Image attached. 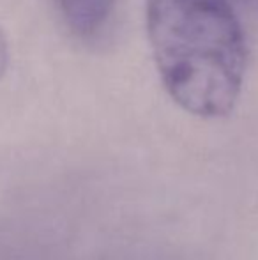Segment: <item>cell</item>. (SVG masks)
Here are the masks:
<instances>
[{"mask_svg":"<svg viewBox=\"0 0 258 260\" xmlns=\"http://www.w3.org/2000/svg\"><path fill=\"white\" fill-rule=\"evenodd\" d=\"M145 25L165 90L190 115L223 119L244 83L246 38L228 0H145Z\"/></svg>","mask_w":258,"mask_h":260,"instance_id":"obj_1","label":"cell"},{"mask_svg":"<svg viewBox=\"0 0 258 260\" xmlns=\"http://www.w3.org/2000/svg\"><path fill=\"white\" fill-rule=\"evenodd\" d=\"M65 25L80 38H90L106 25L115 0H55Z\"/></svg>","mask_w":258,"mask_h":260,"instance_id":"obj_2","label":"cell"},{"mask_svg":"<svg viewBox=\"0 0 258 260\" xmlns=\"http://www.w3.org/2000/svg\"><path fill=\"white\" fill-rule=\"evenodd\" d=\"M9 43H7L6 34L0 28V82H2V78L7 73V68H9Z\"/></svg>","mask_w":258,"mask_h":260,"instance_id":"obj_3","label":"cell"}]
</instances>
